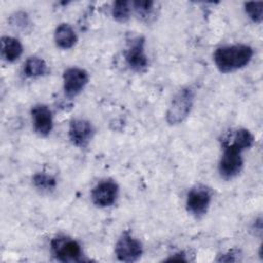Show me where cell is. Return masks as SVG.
Returning <instances> with one entry per match:
<instances>
[{
  "label": "cell",
  "mask_w": 263,
  "mask_h": 263,
  "mask_svg": "<svg viewBox=\"0 0 263 263\" xmlns=\"http://www.w3.org/2000/svg\"><path fill=\"white\" fill-rule=\"evenodd\" d=\"M254 142V136L247 128H237L227 134L223 139V153L218 165L221 178L231 180L240 173L243 165L241 153L251 148Z\"/></svg>",
  "instance_id": "1"
},
{
  "label": "cell",
  "mask_w": 263,
  "mask_h": 263,
  "mask_svg": "<svg viewBox=\"0 0 263 263\" xmlns=\"http://www.w3.org/2000/svg\"><path fill=\"white\" fill-rule=\"evenodd\" d=\"M254 50L247 44H231L218 47L214 54L213 60L222 73H230L246 67L252 60Z\"/></svg>",
  "instance_id": "2"
},
{
  "label": "cell",
  "mask_w": 263,
  "mask_h": 263,
  "mask_svg": "<svg viewBox=\"0 0 263 263\" xmlns=\"http://www.w3.org/2000/svg\"><path fill=\"white\" fill-rule=\"evenodd\" d=\"M194 102V91L190 87H183L173 98L165 119L168 124H179L183 122L191 112Z\"/></svg>",
  "instance_id": "3"
},
{
  "label": "cell",
  "mask_w": 263,
  "mask_h": 263,
  "mask_svg": "<svg viewBox=\"0 0 263 263\" xmlns=\"http://www.w3.org/2000/svg\"><path fill=\"white\" fill-rule=\"evenodd\" d=\"M50 246L51 253L57 260L61 262L81 261L82 250L75 239L66 235H58L52 238Z\"/></svg>",
  "instance_id": "4"
},
{
  "label": "cell",
  "mask_w": 263,
  "mask_h": 263,
  "mask_svg": "<svg viewBox=\"0 0 263 263\" xmlns=\"http://www.w3.org/2000/svg\"><path fill=\"white\" fill-rule=\"evenodd\" d=\"M212 190L202 184L192 187L186 197V209L195 218L204 216L212 201Z\"/></svg>",
  "instance_id": "5"
},
{
  "label": "cell",
  "mask_w": 263,
  "mask_h": 263,
  "mask_svg": "<svg viewBox=\"0 0 263 263\" xmlns=\"http://www.w3.org/2000/svg\"><path fill=\"white\" fill-rule=\"evenodd\" d=\"M114 252L119 261L132 263L143 255V245L128 231H124L116 241Z\"/></svg>",
  "instance_id": "6"
},
{
  "label": "cell",
  "mask_w": 263,
  "mask_h": 263,
  "mask_svg": "<svg viewBox=\"0 0 263 263\" xmlns=\"http://www.w3.org/2000/svg\"><path fill=\"white\" fill-rule=\"evenodd\" d=\"M127 66L135 72L143 73L148 69L149 61L145 53V39L142 36L133 38L124 51Z\"/></svg>",
  "instance_id": "7"
},
{
  "label": "cell",
  "mask_w": 263,
  "mask_h": 263,
  "mask_svg": "<svg viewBox=\"0 0 263 263\" xmlns=\"http://www.w3.org/2000/svg\"><path fill=\"white\" fill-rule=\"evenodd\" d=\"M88 73L78 67H70L63 73V88L65 95L69 98L79 95L88 83Z\"/></svg>",
  "instance_id": "8"
},
{
  "label": "cell",
  "mask_w": 263,
  "mask_h": 263,
  "mask_svg": "<svg viewBox=\"0 0 263 263\" xmlns=\"http://www.w3.org/2000/svg\"><path fill=\"white\" fill-rule=\"evenodd\" d=\"M119 187L117 183L111 179H105L100 181L91 190L90 197L99 208L111 206L117 199Z\"/></svg>",
  "instance_id": "9"
},
{
  "label": "cell",
  "mask_w": 263,
  "mask_h": 263,
  "mask_svg": "<svg viewBox=\"0 0 263 263\" xmlns=\"http://www.w3.org/2000/svg\"><path fill=\"white\" fill-rule=\"evenodd\" d=\"M93 133V126L88 120L83 118H75L70 122L68 136L70 142L74 146L78 148H85L92 139Z\"/></svg>",
  "instance_id": "10"
},
{
  "label": "cell",
  "mask_w": 263,
  "mask_h": 263,
  "mask_svg": "<svg viewBox=\"0 0 263 263\" xmlns=\"http://www.w3.org/2000/svg\"><path fill=\"white\" fill-rule=\"evenodd\" d=\"M31 116L35 133L41 137L48 136L53 125L50 109L46 105L37 104L32 107Z\"/></svg>",
  "instance_id": "11"
},
{
  "label": "cell",
  "mask_w": 263,
  "mask_h": 263,
  "mask_svg": "<svg viewBox=\"0 0 263 263\" xmlns=\"http://www.w3.org/2000/svg\"><path fill=\"white\" fill-rule=\"evenodd\" d=\"M53 39L57 46L62 49H70L77 43V35L74 29L66 23H62L55 28Z\"/></svg>",
  "instance_id": "12"
},
{
  "label": "cell",
  "mask_w": 263,
  "mask_h": 263,
  "mask_svg": "<svg viewBox=\"0 0 263 263\" xmlns=\"http://www.w3.org/2000/svg\"><path fill=\"white\" fill-rule=\"evenodd\" d=\"M23 53V45L18 39L11 36L1 37V55L9 63H12L21 58Z\"/></svg>",
  "instance_id": "13"
},
{
  "label": "cell",
  "mask_w": 263,
  "mask_h": 263,
  "mask_svg": "<svg viewBox=\"0 0 263 263\" xmlns=\"http://www.w3.org/2000/svg\"><path fill=\"white\" fill-rule=\"evenodd\" d=\"M24 73L30 78L41 77L48 73V67L43 59L38 57H30L24 64Z\"/></svg>",
  "instance_id": "14"
},
{
  "label": "cell",
  "mask_w": 263,
  "mask_h": 263,
  "mask_svg": "<svg viewBox=\"0 0 263 263\" xmlns=\"http://www.w3.org/2000/svg\"><path fill=\"white\" fill-rule=\"evenodd\" d=\"M33 184L34 186L42 191V192H49L55 189L57 187V180L53 176L46 174V173H37L33 177Z\"/></svg>",
  "instance_id": "15"
},
{
  "label": "cell",
  "mask_w": 263,
  "mask_h": 263,
  "mask_svg": "<svg viewBox=\"0 0 263 263\" xmlns=\"http://www.w3.org/2000/svg\"><path fill=\"white\" fill-rule=\"evenodd\" d=\"M130 6H132L130 2L125 0H119V1L113 2L112 8H111V13L113 18L119 23L126 22L130 16V11H132Z\"/></svg>",
  "instance_id": "16"
},
{
  "label": "cell",
  "mask_w": 263,
  "mask_h": 263,
  "mask_svg": "<svg viewBox=\"0 0 263 263\" xmlns=\"http://www.w3.org/2000/svg\"><path fill=\"white\" fill-rule=\"evenodd\" d=\"M245 11L254 23L260 24L263 18V2L262 1L246 2Z\"/></svg>",
  "instance_id": "17"
},
{
  "label": "cell",
  "mask_w": 263,
  "mask_h": 263,
  "mask_svg": "<svg viewBox=\"0 0 263 263\" xmlns=\"http://www.w3.org/2000/svg\"><path fill=\"white\" fill-rule=\"evenodd\" d=\"M130 4L139 17L143 20H148L153 12L154 2L152 1H134Z\"/></svg>",
  "instance_id": "18"
},
{
  "label": "cell",
  "mask_w": 263,
  "mask_h": 263,
  "mask_svg": "<svg viewBox=\"0 0 263 263\" xmlns=\"http://www.w3.org/2000/svg\"><path fill=\"white\" fill-rule=\"evenodd\" d=\"M15 21L12 23V25H15L17 28H22V29H26V27L28 26L29 24V18L28 16L26 15V13L24 12H17Z\"/></svg>",
  "instance_id": "19"
},
{
  "label": "cell",
  "mask_w": 263,
  "mask_h": 263,
  "mask_svg": "<svg viewBox=\"0 0 263 263\" xmlns=\"http://www.w3.org/2000/svg\"><path fill=\"white\" fill-rule=\"evenodd\" d=\"M185 256H186V255H184V253L175 254L174 257L168 258L166 261H187V258H186Z\"/></svg>",
  "instance_id": "20"
}]
</instances>
